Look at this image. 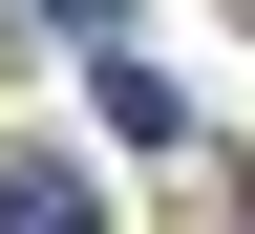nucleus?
Returning <instances> with one entry per match:
<instances>
[{
    "label": "nucleus",
    "mask_w": 255,
    "mask_h": 234,
    "mask_svg": "<svg viewBox=\"0 0 255 234\" xmlns=\"http://www.w3.org/2000/svg\"><path fill=\"white\" fill-rule=\"evenodd\" d=\"M0 234H107V192L64 171V149H0Z\"/></svg>",
    "instance_id": "f257e3e1"
},
{
    "label": "nucleus",
    "mask_w": 255,
    "mask_h": 234,
    "mask_svg": "<svg viewBox=\"0 0 255 234\" xmlns=\"http://www.w3.org/2000/svg\"><path fill=\"white\" fill-rule=\"evenodd\" d=\"M107 128H128V149H170V128H191V85H170L149 43H107Z\"/></svg>",
    "instance_id": "f03ea898"
}]
</instances>
